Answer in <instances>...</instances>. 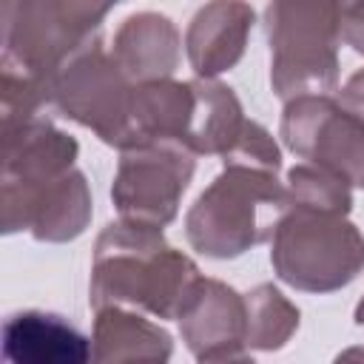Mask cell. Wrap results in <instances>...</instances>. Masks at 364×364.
<instances>
[{
  "mask_svg": "<svg viewBox=\"0 0 364 364\" xmlns=\"http://www.w3.org/2000/svg\"><path fill=\"white\" fill-rule=\"evenodd\" d=\"M284 188H287V208H296V210L347 216L353 208L350 185L344 179H338L336 173L316 168L310 162L290 168Z\"/></svg>",
  "mask_w": 364,
  "mask_h": 364,
  "instance_id": "obj_19",
  "label": "cell"
},
{
  "mask_svg": "<svg viewBox=\"0 0 364 364\" xmlns=\"http://www.w3.org/2000/svg\"><path fill=\"white\" fill-rule=\"evenodd\" d=\"M355 324H361V327H364V299L355 304Z\"/></svg>",
  "mask_w": 364,
  "mask_h": 364,
  "instance_id": "obj_25",
  "label": "cell"
},
{
  "mask_svg": "<svg viewBox=\"0 0 364 364\" xmlns=\"http://www.w3.org/2000/svg\"><path fill=\"white\" fill-rule=\"evenodd\" d=\"M225 165H239V168H253V171H267V173H279L282 168V154L276 139L270 136V131L264 125H259L256 119L245 122V131L239 136V142L222 156Z\"/></svg>",
  "mask_w": 364,
  "mask_h": 364,
  "instance_id": "obj_20",
  "label": "cell"
},
{
  "mask_svg": "<svg viewBox=\"0 0 364 364\" xmlns=\"http://www.w3.org/2000/svg\"><path fill=\"white\" fill-rule=\"evenodd\" d=\"M196 108L191 119V136H188V151L196 154H219L225 156L242 136L245 131V114L242 102L228 88L225 82L216 80H191Z\"/></svg>",
  "mask_w": 364,
  "mask_h": 364,
  "instance_id": "obj_17",
  "label": "cell"
},
{
  "mask_svg": "<svg viewBox=\"0 0 364 364\" xmlns=\"http://www.w3.org/2000/svg\"><path fill=\"white\" fill-rule=\"evenodd\" d=\"M3 233L28 230L40 242H71L91 222V191L85 176L74 168L60 179L31 193L23 205L0 213Z\"/></svg>",
  "mask_w": 364,
  "mask_h": 364,
  "instance_id": "obj_11",
  "label": "cell"
},
{
  "mask_svg": "<svg viewBox=\"0 0 364 364\" xmlns=\"http://www.w3.org/2000/svg\"><path fill=\"white\" fill-rule=\"evenodd\" d=\"M341 40L364 57V0L341 6Z\"/></svg>",
  "mask_w": 364,
  "mask_h": 364,
  "instance_id": "obj_21",
  "label": "cell"
},
{
  "mask_svg": "<svg viewBox=\"0 0 364 364\" xmlns=\"http://www.w3.org/2000/svg\"><path fill=\"white\" fill-rule=\"evenodd\" d=\"M284 145L316 168L364 188V119L333 97H301L284 105Z\"/></svg>",
  "mask_w": 364,
  "mask_h": 364,
  "instance_id": "obj_8",
  "label": "cell"
},
{
  "mask_svg": "<svg viewBox=\"0 0 364 364\" xmlns=\"http://www.w3.org/2000/svg\"><path fill=\"white\" fill-rule=\"evenodd\" d=\"M253 17V9L239 0L208 3L193 14L185 34V51L199 80H213L242 60Z\"/></svg>",
  "mask_w": 364,
  "mask_h": 364,
  "instance_id": "obj_13",
  "label": "cell"
},
{
  "mask_svg": "<svg viewBox=\"0 0 364 364\" xmlns=\"http://www.w3.org/2000/svg\"><path fill=\"white\" fill-rule=\"evenodd\" d=\"M3 364H91V341L63 316L23 310L3 324Z\"/></svg>",
  "mask_w": 364,
  "mask_h": 364,
  "instance_id": "obj_12",
  "label": "cell"
},
{
  "mask_svg": "<svg viewBox=\"0 0 364 364\" xmlns=\"http://www.w3.org/2000/svg\"><path fill=\"white\" fill-rule=\"evenodd\" d=\"M131 94L114 57H108L94 40L77 57H71L48 85V105L63 117L91 128L105 145L131 148Z\"/></svg>",
  "mask_w": 364,
  "mask_h": 364,
  "instance_id": "obj_6",
  "label": "cell"
},
{
  "mask_svg": "<svg viewBox=\"0 0 364 364\" xmlns=\"http://www.w3.org/2000/svg\"><path fill=\"white\" fill-rule=\"evenodd\" d=\"M333 364H364V347H347V350H341L333 358Z\"/></svg>",
  "mask_w": 364,
  "mask_h": 364,
  "instance_id": "obj_24",
  "label": "cell"
},
{
  "mask_svg": "<svg viewBox=\"0 0 364 364\" xmlns=\"http://www.w3.org/2000/svg\"><path fill=\"white\" fill-rule=\"evenodd\" d=\"M196 159L179 145H136L122 151L111 199L125 222L162 230L173 222Z\"/></svg>",
  "mask_w": 364,
  "mask_h": 364,
  "instance_id": "obj_7",
  "label": "cell"
},
{
  "mask_svg": "<svg viewBox=\"0 0 364 364\" xmlns=\"http://www.w3.org/2000/svg\"><path fill=\"white\" fill-rule=\"evenodd\" d=\"M199 279L196 262L171 247L162 230L119 219L97 236L88 301L94 310L125 307L179 318Z\"/></svg>",
  "mask_w": 364,
  "mask_h": 364,
  "instance_id": "obj_1",
  "label": "cell"
},
{
  "mask_svg": "<svg viewBox=\"0 0 364 364\" xmlns=\"http://www.w3.org/2000/svg\"><path fill=\"white\" fill-rule=\"evenodd\" d=\"M108 3L82 0H6L0 6V68L37 82L46 97L60 68L100 40Z\"/></svg>",
  "mask_w": 364,
  "mask_h": 364,
  "instance_id": "obj_2",
  "label": "cell"
},
{
  "mask_svg": "<svg viewBox=\"0 0 364 364\" xmlns=\"http://www.w3.org/2000/svg\"><path fill=\"white\" fill-rule=\"evenodd\" d=\"M247 310V338L245 344L253 350H279L290 341L299 327V307L279 293L270 282L256 284L245 293Z\"/></svg>",
  "mask_w": 364,
  "mask_h": 364,
  "instance_id": "obj_18",
  "label": "cell"
},
{
  "mask_svg": "<svg viewBox=\"0 0 364 364\" xmlns=\"http://www.w3.org/2000/svg\"><path fill=\"white\" fill-rule=\"evenodd\" d=\"M276 276L304 293H333L364 270V236L336 213L287 208L270 236Z\"/></svg>",
  "mask_w": 364,
  "mask_h": 364,
  "instance_id": "obj_5",
  "label": "cell"
},
{
  "mask_svg": "<svg viewBox=\"0 0 364 364\" xmlns=\"http://www.w3.org/2000/svg\"><path fill=\"white\" fill-rule=\"evenodd\" d=\"M199 364H256L250 355L242 353H225V355H210V358H199Z\"/></svg>",
  "mask_w": 364,
  "mask_h": 364,
  "instance_id": "obj_23",
  "label": "cell"
},
{
  "mask_svg": "<svg viewBox=\"0 0 364 364\" xmlns=\"http://www.w3.org/2000/svg\"><path fill=\"white\" fill-rule=\"evenodd\" d=\"M270 43V85L279 100L330 97L338 85V3H270L264 9Z\"/></svg>",
  "mask_w": 364,
  "mask_h": 364,
  "instance_id": "obj_4",
  "label": "cell"
},
{
  "mask_svg": "<svg viewBox=\"0 0 364 364\" xmlns=\"http://www.w3.org/2000/svg\"><path fill=\"white\" fill-rule=\"evenodd\" d=\"M168 330L125 307H102L94 318L91 364H171Z\"/></svg>",
  "mask_w": 364,
  "mask_h": 364,
  "instance_id": "obj_16",
  "label": "cell"
},
{
  "mask_svg": "<svg viewBox=\"0 0 364 364\" xmlns=\"http://www.w3.org/2000/svg\"><path fill=\"white\" fill-rule=\"evenodd\" d=\"M80 145L65 131L54 128L46 117L3 131V176H0V213L14 210L31 193L74 171Z\"/></svg>",
  "mask_w": 364,
  "mask_h": 364,
  "instance_id": "obj_9",
  "label": "cell"
},
{
  "mask_svg": "<svg viewBox=\"0 0 364 364\" xmlns=\"http://www.w3.org/2000/svg\"><path fill=\"white\" fill-rule=\"evenodd\" d=\"M284 210L287 188L279 173L225 165L188 210L185 233L193 250L210 259H233L273 236Z\"/></svg>",
  "mask_w": 364,
  "mask_h": 364,
  "instance_id": "obj_3",
  "label": "cell"
},
{
  "mask_svg": "<svg viewBox=\"0 0 364 364\" xmlns=\"http://www.w3.org/2000/svg\"><path fill=\"white\" fill-rule=\"evenodd\" d=\"M111 57L131 85L171 80L179 65V31L165 14H131L114 34Z\"/></svg>",
  "mask_w": 364,
  "mask_h": 364,
  "instance_id": "obj_14",
  "label": "cell"
},
{
  "mask_svg": "<svg viewBox=\"0 0 364 364\" xmlns=\"http://www.w3.org/2000/svg\"><path fill=\"white\" fill-rule=\"evenodd\" d=\"M196 97L191 82L156 80L134 85L131 94V148L179 145L188 151Z\"/></svg>",
  "mask_w": 364,
  "mask_h": 364,
  "instance_id": "obj_15",
  "label": "cell"
},
{
  "mask_svg": "<svg viewBox=\"0 0 364 364\" xmlns=\"http://www.w3.org/2000/svg\"><path fill=\"white\" fill-rule=\"evenodd\" d=\"M179 327L196 358L242 353L247 347L245 296L219 279H199L179 313Z\"/></svg>",
  "mask_w": 364,
  "mask_h": 364,
  "instance_id": "obj_10",
  "label": "cell"
},
{
  "mask_svg": "<svg viewBox=\"0 0 364 364\" xmlns=\"http://www.w3.org/2000/svg\"><path fill=\"white\" fill-rule=\"evenodd\" d=\"M341 105L350 108L353 114H358V117L364 119V68L355 71V74L344 82V88H341Z\"/></svg>",
  "mask_w": 364,
  "mask_h": 364,
  "instance_id": "obj_22",
  "label": "cell"
}]
</instances>
